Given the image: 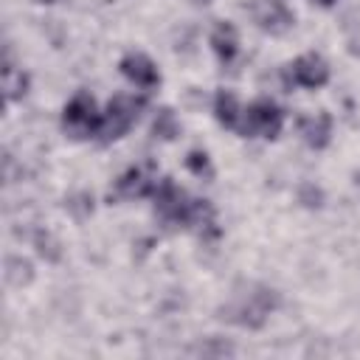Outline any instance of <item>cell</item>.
Returning <instances> with one entry per match:
<instances>
[{
	"label": "cell",
	"instance_id": "obj_14",
	"mask_svg": "<svg viewBox=\"0 0 360 360\" xmlns=\"http://www.w3.org/2000/svg\"><path fill=\"white\" fill-rule=\"evenodd\" d=\"M34 245H37V253H39L45 262H59V259H62V248H59V239H56L51 231H37V236H34Z\"/></svg>",
	"mask_w": 360,
	"mask_h": 360
},
{
	"label": "cell",
	"instance_id": "obj_17",
	"mask_svg": "<svg viewBox=\"0 0 360 360\" xmlns=\"http://www.w3.org/2000/svg\"><path fill=\"white\" fill-rule=\"evenodd\" d=\"M186 166L194 172V174H205V177H211V163H208V155L205 152H188V158H186Z\"/></svg>",
	"mask_w": 360,
	"mask_h": 360
},
{
	"label": "cell",
	"instance_id": "obj_6",
	"mask_svg": "<svg viewBox=\"0 0 360 360\" xmlns=\"http://www.w3.org/2000/svg\"><path fill=\"white\" fill-rule=\"evenodd\" d=\"M287 79L301 87H321L329 82V65L318 53H304L290 65Z\"/></svg>",
	"mask_w": 360,
	"mask_h": 360
},
{
	"label": "cell",
	"instance_id": "obj_7",
	"mask_svg": "<svg viewBox=\"0 0 360 360\" xmlns=\"http://www.w3.org/2000/svg\"><path fill=\"white\" fill-rule=\"evenodd\" d=\"M155 186H158V180L152 174V166H132V169H127L115 180V194L118 197H127V200H135V197L152 194Z\"/></svg>",
	"mask_w": 360,
	"mask_h": 360
},
{
	"label": "cell",
	"instance_id": "obj_8",
	"mask_svg": "<svg viewBox=\"0 0 360 360\" xmlns=\"http://www.w3.org/2000/svg\"><path fill=\"white\" fill-rule=\"evenodd\" d=\"M118 68H121V73H124L132 84H138V87H155V84L160 82V73H158L155 62H152L149 56H143V53H127Z\"/></svg>",
	"mask_w": 360,
	"mask_h": 360
},
{
	"label": "cell",
	"instance_id": "obj_13",
	"mask_svg": "<svg viewBox=\"0 0 360 360\" xmlns=\"http://www.w3.org/2000/svg\"><path fill=\"white\" fill-rule=\"evenodd\" d=\"M3 90H6V101L22 98L25 90H28V76L22 70H17L14 65L6 62V68H3Z\"/></svg>",
	"mask_w": 360,
	"mask_h": 360
},
{
	"label": "cell",
	"instance_id": "obj_11",
	"mask_svg": "<svg viewBox=\"0 0 360 360\" xmlns=\"http://www.w3.org/2000/svg\"><path fill=\"white\" fill-rule=\"evenodd\" d=\"M214 112H217V121L228 129H236L239 121H242V107L236 101V96L231 90H219L217 93V101H214Z\"/></svg>",
	"mask_w": 360,
	"mask_h": 360
},
{
	"label": "cell",
	"instance_id": "obj_12",
	"mask_svg": "<svg viewBox=\"0 0 360 360\" xmlns=\"http://www.w3.org/2000/svg\"><path fill=\"white\" fill-rule=\"evenodd\" d=\"M3 276H6V281H8L11 287H25V284H31V278H34V267H31L28 259L8 256V259H6V270H3Z\"/></svg>",
	"mask_w": 360,
	"mask_h": 360
},
{
	"label": "cell",
	"instance_id": "obj_4",
	"mask_svg": "<svg viewBox=\"0 0 360 360\" xmlns=\"http://www.w3.org/2000/svg\"><path fill=\"white\" fill-rule=\"evenodd\" d=\"M276 304H278V295H276L273 290L256 287L253 292H248V298H242L233 309H228V312H233V315H228V318L236 321V323H242V326L256 329V326L264 323V318L270 315V309H273Z\"/></svg>",
	"mask_w": 360,
	"mask_h": 360
},
{
	"label": "cell",
	"instance_id": "obj_15",
	"mask_svg": "<svg viewBox=\"0 0 360 360\" xmlns=\"http://www.w3.org/2000/svg\"><path fill=\"white\" fill-rule=\"evenodd\" d=\"M152 132H155V138L172 141L177 135V118H174V112L172 110H160L158 118H155V124H152Z\"/></svg>",
	"mask_w": 360,
	"mask_h": 360
},
{
	"label": "cell",
	"instance_id": "obj_5",
	"mask_svg": "<svg viewBox=\"0 0 360 360\" xmlns=\"http://www.w3.org/2000/svg\"><path fill=\"white\" fill-rule=\"evenodd\" d=\"M250 17L267 34H284L295 22L292 11L281 0H253L250 3Z\"/></svg>",
	"mask_w": 360,
	"mask_h": 360
},
{
	"label": "cell",
	"instance_id": "obj_9",
	"mask_svg": "<svg viewBox=\"0 0 360 360\" xmlns=\"http://www.w3.org/2000/svg\"><path fill=\"white\" fill-rule=\"evenodd\" d=\"M301 135H304L307 146L323 149L329 143V135H332V115L329 112H318V115L301 118Z\"/></svg>",
	"mask_w": 360,
	"mask_h": 360
},
{
	"label": "cell",
	"instance_id": "obj_18",
	"mask_svg": "<svg viewBox=\"0 0 360 360\" xmlns=\"http://www.w3.org/2000/svg\"><path fill=\"white\" fill-rule=\"evenodd\" d=\"M315 3H318V6H323V8H329V6H335L338 0H315Z\"/></svg>",
	"mask_w": 360,
	"mask_h": 360
},
{
	"label": "cell",
	"instance_id": "obj_19",
	"mask_svg": "<svg viewBox=\"0 0 360 360\" xmlns=\"http://www.w3.org/2000/svg\"><path fill=\"white\" fill-rule=\"evenodd\" d=\"M39 3H53V0H39Z\"/></svg>",
	"mask_w": 360,
	"mask_h": 360
},
{
	"label": "cell",
	"instance_id": "obj_2",
	"mask_svg": "<svg viewBox=\"0 0 360 360\" xmlns=\"http://www.w3.org/2000/svg\"><path fill=\"white\" fill-rule=\"evenodd\" d=\"M62 127L70 138L82 141V138H90V135H98V127H101V112L96 110V101L90 93H76L65 110H62Z\"/></svg>",
	"mask_w": 360,
	"mask_h": 360
},
{
	"label": "cell",
	"instance_id": "obj_16",
	"mask_svg": "<svg viewBox=\"0 0 360 360\" xmlns=\"http://www.w3.org/2000/svg\"><path fill=\"white\" fill-rule=\"evenodd\" d=\"M65 205H68V211H70L73 217H79V219H84L87 214H93V197H90V194H76V197H70Z\"/></svg>",
	"mask_w": 360,
	"mask_h": 360
},
{
	"label": "cell",
	"instance_id": "obj_3",
	"mask_svg": "<svg viewBox=\"0 0 360 360\" xmlns=\"http://www.w3.org/2000/svg\"><path fill=\"white\" fill-rule=\"evenodd\" d=\"M284 124V112L270 101V98H259L253 101L248 110H242V121H239V132L242 135H259V138H276L281 132Z\"/></svg>",
	"mask_w": 360,
	"mask_h": 360
},
{
	"label": "cell",
	"instance_id": "obj_1",
	"mask_svg": "<svg viewBox=\"0 0 360 360\" xmlns=\"http://www.w3.org/2000/svg\"><path fill=\"white\" fill-rule=\"evenodd\" d=\"M143 104H146V98H135V96H124V93L110 98L107 110L101 112V127H98L101 143H110V141H118L121 135H127V129L138 121V112Z\"/></svg>",
	"mask_w": 360,
	"mask_h": 360
},
{
	"label": "cell",
	"instance_id": "obj_10",
	"mask_svg": "<svg viewBox=\"0 0 360 360\" xmlns=\"http://www.w3.org/2000/svg\"><path fill=\"white\" fill-rule=\"evenodd\" d=\"M211 48L217 51V56L222 62H231L236 56V48H239V37H236V28L231 22H219L214 31H211Z\"/></svg>",
	"mask_w": 360,
	"mask_h": 360
}]
</instances>
